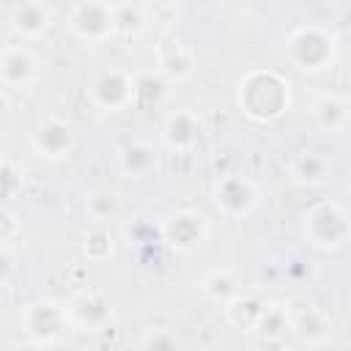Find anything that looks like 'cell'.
<instances>
[{"label": "cell", "mask_w": 351, "mask_h": 351, "mask_svg": "<svg viewBox=\"0 0 351 351\" xmlns=\"http://www.w3.org/2000/svg\"><path fill=\"white\" fill-rule=\"evenodd\" d=\"M162 134H165V143H167L170 148H176V151H189V148L197 145L200 123H197L195 112H189V110H178V112L167 115Z\"/></svg>", "instance_id": "9a60e30c"}, {"label": "cell", "mask_w": 351, "mask_h": 351, "mask_svg": "<svg viewBox=\"0 0 351 351\" xmlns=\"http://www.w3.org/2000/svg\"><path fill=\"white\" fill-rule=\"evenodd\" d=\"M14 176H16L14 173V165L5 159L3 162V195L5 197H14Z\"/></svg>", "instance_id": "83f0119b"}, {"label": "cell", "mask_w": 351, "mask_h": 351, "mask_svg": "<svg viewBox=\"0 0 351 351\" xmlns=\"http://www.w3.org/2000/svg\"><path fill=\"white\" fill-rule=\"evenodd\" d=\"M118 167L126 178H148L156 170V151L148 143H126L118 151Z\"/></svg>", "instance_id": "2e32d148"}, {"label": "cell", "mask_w": 351, "mask_h": 351, "mask_svg": "<svg viewBox=\"0 0 351 351\" xmlns=\"http://www.w3.org/2000/svg\"><path fill=\"white\" fill-rule=\"evenodd\" d=\"M285 58L299 71H324L335 60V36L321 25H302L285 38Z\"/></svg>", "instance_id": "7a4b0ae2"}, {"label": "cell", "mask_w": 351, "mask_h": 351, "mask_svg": "<svg viewBox=\"0 0 351 351\" xmlns=\"http://www.w3.org/2000/svg\"><path fill=\"white\" fill-rule=\"evenodd\" d=\"M255 335L263 340V343H282L285 335H291V321H288V310L282 302H271L266 304L258 326H255Z\"/></svg>", "instance_id": "ffe728a7"}, {"label": "cell", "mask_w": 351, "mask_h": 351, "mask_svg": "<svg viewBox=\"0 0 351 351\" xmlns=\"http://www.w3.org/2000/svg\"><path fill=\"white\" fill-rule=\"evenodd\" d=\"M115 25L118 33H140L148 25V5L140 3H115Z\"/></svg>", "instance_id": "603a6c76"}, {"label": "cell", "mask_w": 351, "mask_h": 351, "mask_svg": "<svg viewBox=\"0 0 351 351\" xmlns=\"http://www.w3.org/2000/svg\"><path fill=\"white\" fill-rule=\"evenodd\" d=\"M77 145V134L74 126L63 118H44L38 123V129L33 132V151L44 159H63L71 154V148Z\"/></svg>", "instance_id": "8fae6325"}, {"label": "cell", "mask_w": 351, "mask_h": 351, "mask_svg": "<svg viewBox=\"0 0 351 351\" xmlns=\"http://www.w3.org/2000/svg\"><path fill=\"white\" fill-rule=\"evenodd\" d=\"M88 99L101 112H118L134 104V77L123 69H104L88 85Z\"/></svg>", "instance_id": "8992f818"}, {"label": "cell", "mask_w": 351, "mask_h": 351, "mask_svg": "<svg viewBox=\"0 0 351 351\" xmlns=\"http://www.w3.org/2000/svg\"><path fill=\"white\" fill-rule=\"evenodd\" d=\"M85 211H88V217H90L93 225H104V222H110L112 217H118V211H121V197H118L112 189H96V192L88 195Z\"/></svg>", "instance_id": "7402d4cb"}, {"label": "cell", "mask_w": 351, "mask_h": 351, "mask_svg": "<svg viewBox=\"0 0 351 351\" xmlns=\"http://www.w3.org/2000/svg\"><path fill=\"white\" fill-rule=\"evenodd\" d=\"M200 288H203V293H206L208 299L219 302L222 307H225L228 302H233V299L241 293L236 277H233L228 269H214L211 274H206L203 282H200Z\"/></svg>", "instance_id": "44dd1931"}, {"label": "cell", "mask_w": 351, "mask_h": 351, "mask_svg": "<svg viewBox=\"0 0 351 351\" xmlns=\"http://www.w3.org/2000/svg\"><path fill=\"white\" fill-rule=\"evenodd\" d=\"M8 351H41V346H38V343H16V346H11Z\"/></svg>", "instance_id": "f1b7e54d"}, {"label": "cell", "mask_w": 351, "mask_h": 351, "mask_svg": "<svg viewBox=\"0 0 351 351\" xmlns=\"http://www.w3.org/2000/svg\"><path fill=\"white\" fill-rule=\"evenodd\" d=\"M214 203L222 217L228 219H241L247 217L255 203H258V189L255 184L241 176V173H228L214 184Z\"/></svg>", "instance_id": "52a82bcc"}, {"label": "cell", "mask_w": 351, "mask_h": 351, "mask_svg": "<svg viewBox=\"0 0 351 351\" xmlns=\"http://www.w3.org/2000/svg\"><path fill=\"white\" fill-rule=\"evenodd\" d=\"M38 77L36 55L22 44H5L0 49V82L5 90H25Z\"/></svg>", "instance_id": "ba28073f"}, {"label": "cell", "mask_w": 351, "mask_h": 351, "mask_svg": "<svg viewBox=\"0 0 351 351\" xmlns=\"http://www.w3.org/2000/svg\"><path fill=\"white\" fill-rule=\"evenodd\" d=\"M66 25L74 38L85 44H101L118 33L115 25V3H101V0H88V3H74L69 8Z\"/></svg>", "instance_id": "277c9868"}, {"label": "cell", "mask_w": 351, "mask_h": 351, "mask_svg": "<svg viewBox=\"0 0 351 351\" xmlns=\"http://www.w3.org/2000/svg\"><path fill=\"white\" fill-rule=\"evenodd\" d=\"M280 351H296V348H280Z\"/></svg>", "instance_id": "f546056e"}, {"label": "cell", "mask_w": 351, "mask_h": 351, "mask_svg": "<svg viewBox=\"0 0 351 351\" xmlns=\"http://www.w3.org/2000/svg\"><path fill=\"white\" fill-rule=\"evenodd\" d=\"M14 271H16V258H14L11 247H3V250H0V282H3L5 288H8L11 277H14Z\"/></svg>", "instance_id": "4316f807"}, {"label": "cell", "mask_w": 351, "mask_h": 351, "mask_svg": "<svg viewBox=\"0 0 351 351\" xmlns=\"http://www.w3.org/2000/svg\"><path fill=\"white\" fill-rule=\"evenodd\" d=\"M19 326L30 343L47 346V343H55L71 326V310L55 299H38L22 310Z\"/></svg>", "instance_id": "5b68a950"}, {"label": "cell", "mask_w": 351, "mask_h": 351, "mask_svg": "<svg viewBox=\"0 0 351 351\" xmlns=\"http://www.w3.org/2000/svg\"><path fill=\"white\" fill-rule=\"evenodd\" d=\"M154 52H156L159 71H165L167 77H176L178 80V77H186L192 71V49H189V44L181 36H176V33L162 36L156 41Z\"/></svg>", "instance_id": "4fadbf2b"}, {"label": "cell", "mask_w": 351, "mask_h": 351, "mask_svg": "<svg viewBox=\"0 0 351 351\" xmlns=\"http://www.w3.org/2000/svg\"><path fill=\"white\" fill-rule=\"evenodd\" d=\"M285 310H288V321H291V335H296L299 340H307V343H318L326 337V332H329L326 315L310 299L293 296L285 302Z\"/></svg>", "instance_id": "7c38bea8"}, {"label": "cell", "mask_w": 351, "mask_h": 351, "mask_svg": "<svg viewBox=\"0 0 351 351\" xmlns=\"http://www.w3.org/2000/svg\"><path fill=\"white\" fill-rule=\"evenodd\" d=\"M206 233H208L206 219L195 211H176L159 225V236L178 252H189V250L200 247Z\"/></svg>", "instance_id": "9c48e42d"}, {"label": "cell", "mask_w": 351, "mask_h": 351, "mask_svg": "<svg viewBox=\"0 0 351 351\" xmlns=\"http://www.w3.org/2000/svg\"><path fill=\"white\" fill-rule=\"evenodd\" d=\"M82 252L90 263H101L112 255V236L104 225H93L88 233H85V241H82Z\"/></svg>", "instance_id": "cb8c5ba5"}, {"label": "cell", "mask_w": 351, "mask_h": 351, "mask_svg": "<svg viewBox=\"0 0 351 351\" xmlns=\"http://www.w3.org/2000/svg\"><path fill=\"white\" fill-rule=\"evenodd\" d=\"M348 115H351L348 104L335 93H326L313 104V118L324 132H343L348 123Z\"/></svg>", "instance_id": "d6986e66"}, {"label": "cell", "mask_w": 351, "mask_h": 351, "mask_svg": "<svg viewBox=\"0 0 351 351\" xmlns=\"http://www.w3.org/2000/svg\"><path fill=\"white\" fill-rule=\"evenodd\" d=\"M110 318H112V307L101 293H88L71 307V324H77L85 332H96L107 326Z\"/></svg>", "instance_id": "e0dca14e"}, {"label": "cell", "mask_w": 351, "mask_h": 351, "mask_svg": "<svg viewBox=\"0 0 351 351\" xmlns=\"http://www.w3.org/2000/svg\"><path fill=\"white\" fill-rule=\"evenodd\" d=\"M236 101L255 123H271L291 107V85L274 69H252L239 80Z\"/></svg>", "instance_id": "6da1fadb"}, {"label": "cell", "mask_w": 351, "mask_h": 351, "mask_svg": "<svg viewBox=\"0 0 351 351\" xmlns=\"http://www.w3.org/2000/svg\"><path fill=\"white\" fill-rule=\"evenodd\" d=\"M8 27L22 41H36L52 27V8L41 0H22L8 8Z\"/></svg>", "instance_id": "30bf717a"}, {"label": "cell", "mask_w": 351, "mask_h": 351, "mask_svg": "<svg viewBox=\"0 0 351 351\" xmlns=\"http://www.w3.org/2000/svg\"><path fill=\"white\" fill-rule=\"evenodd\" d=\"M143 351H178V340L167 329H154L143 340Z\"/></svg>", "instance_id": "d4e9b609"}, {"label": "cell", "mask_w": 351, "mask_h": 351, "mask_svg": "<svg viewBox=\"0 0 351 351\" xmlns=\"http://www.w3.org/2000/svg\"><path fill=\"white\" fill-rule=\"evenodd\" d=\"M263 310H266V302L255 293H239L233 302H228L222 307L228 324H233L236 329H244V332H255Z\"/></svg>", "instance_id": "ac0fdd59"}, {"label": "cell", "mask_w": 351, "mask_h": 351, "mask_svg": "<svg viewBox=\"0 0 351 351\" xmlns=\"http://www.w3.org/2000/svg\"><path fill=\"white\" fill-rule=\"evenodd\" d=\"M302 233L315 250H324V252L340 250L351 239V219L343 211V206L326 200V203H318L307 211Z\"/></svg>", "instance_id": "3957f363"}, {"label": "cell", "mask_w": 351, "mask_h": 351, "mask_svg": "<svg viewBox=\"0 0 351 351\" xmlns=\"http://www.w3.org/2000/svg\"><path fill=\"white\" fill-rule=\"evenodd\" d=\"M19 230H22V228H19L16 214H14L11 208H3V211H0V241H3V247H11V241L16 239Z\"/></svg>", "instance_id": "484cf974"}, {"label": "cell", "mask_w": 351, "mask_h": 351, "mask_svg": "<svg viewBox=\"0 0 351 351\" xmlns=\"http://www.w3.org/2000/svg\"><path fill=\"white\" fill-rule=\"evenodd\" d=\"M332 173L335 165L324 151L302 148L291 162V176L304 186H324L326 181H332Z\"/></svg>", "instance_id": "5bb4252c"}]
</instances>
